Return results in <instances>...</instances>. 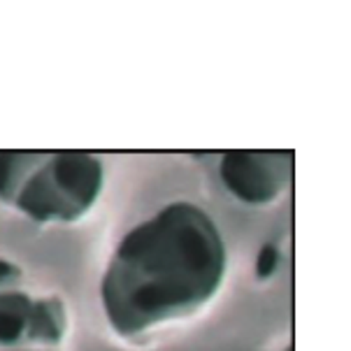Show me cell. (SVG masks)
Instances as JSON below:
<instances>
[{
    "mask_svg": "<svg viewBox=\"0 0 351 351\" xmlns=\"http://www.w3.org/2000/svg\"><path fill=\"white\" fill-rule=\"evenodd\" d=\"M0 351H56V349H0Z\"/></svg>",
    "mask_w": 351,
    "mask_h": 351,
    "instance_id": "8992f818",
    "label": "cell"
},
{
    "mask_svg": "<svg viewBox=\"0 0 351 351\" xmlns=\"http://www.w3.org/2000/svg\"><path fill=\"white\" fill-rule=\"evenodd\" d=\"M105 184L100 158L84 152H0V202L35 223H75Z\"/></svg>",
    "mask_w": 351,
    "mask_h": 351,
    "instance_id": "7a4b0ae2",
    "label": "cell"
},
{
    "mask_svg": "<svg viewBox=\"0 0 351 351\" xmlns=\"http://www.w3.org/2000/svg\"><path fill=\"white\" fill-rule=\"evenodd\" d=\"M68 326L61 295L38 289L21 265L0 256V349H56Z\"/></svg>",
    "mask_w": 351,
    "mask_h": 351,
    "instance_id": "3957f363",
    "label": "cell"
},
{
    "mask_svg": "<svg viewBox=\"0 0 351 351\" xmlns=\"http://www.w3.org/2000/svg\"><path fill=\"white\" fill-rule=\"evenodd\" d=\"M293 160L287 154L228 152L219 163L223 186L247 205H270L287 191Z\"/></svg>",
    "mask_w": 351,
    "mask_h": 351,
    "instance_id": "277c9868",
    "label": "cell"
},
{
    "mask_svg": "<svg viewBox=\"0 0 351 351\" xmlns=\"http://www.w3.org/2000/svg\"><path fill=\"white\" fill-rule=\"evenodd\" d=\"M277 263H279L277 249L272 247V245H265V247L258 252V258H256V275H258L261 279H263V277H270L272 272L277 270Z\"/></svg>",
    "mask_w": 351,
    "mask_h": 351,
    "instance_id": "5b68a950",
    "label": "cell"
},
{
    "mask_svg": "<svg viewBox=\"0 0 351 351\" xmlns=\"http://www.w3.org/2000/svg\"><path fill=\"white\" fill-rule=\"evenodd\" d=\"M228 252L202 207L177 200L119 240L100 279V305L119 340L135 342L198 314L221 291Z\"/></svg>",
    "mask_w": 351,
    "mask_h": 351,
    "instance_id": "6da1fadb",
    "label": "cell"
}]
</instances>
